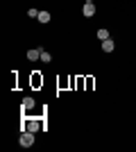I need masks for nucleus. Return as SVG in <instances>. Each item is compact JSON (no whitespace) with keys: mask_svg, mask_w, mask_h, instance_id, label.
<instances>
[{"mask_svg":"<svg viewBox=\"0 0 136 152\" xmlns=\"http://www.w3.org/2000/svg\"><path fill=\"white\" fill-rule=\"evenodd\" d=\"M18 145L20 148H32L34 145V132H27V129H23L18 136Z\"/></svg>","mask_w":136,"mask_h":152,"instance_id":"obj_1","label":"nucleus"},{"mask_svg":"<svg viewBox=\"0 0 136 152\" xmlns=\"http://www.w3.org/2000/svg\"><path fill=\"white\" fill-rule=\"evenodd\" d=\"M25 129H27V132H34V134H36V132L41 129V123H39V121H27V123H25Z\"/></svg>","mask_w":136,"mask_h":152,"instance_id":"obj_4","label":"nucleus"},{"mask_svg":"<svg viewBox=\"0 0 136 152\" xmlns=\"http://www.w3.org/2000/svg\"><path fill=\"white\" fill-rule=\"evenodd\" d=\"M97 39H100V41H107V39H109V30H104V27H100V30H97V34H95Z\"/></svg>","mask_w":136,"mask_h":152,"instance_id":"obj_8","label":"nucleus"},{"mask_svg":"<svg viewBox=\"0 0 136 152\" xmlns=\"http://www.w3.org/2000/svg\"><path fill=\"white\" fill-rule=\"evenodd\" d=\"M41 48H32V50H27V59H30V61H39L41 59Z\"/></svg>","mask_w":136,"mask_h":152,"instance_id":"obj_3","label":"nucleus"},{"mask_svg":"<svg viewBox=\"0 0 136 152\" xmlns=\"http://www.w3.org/2000/svg\"><path fill=\"white\" fill-rule=\"evenodd\" d=\"M41 61H43V64H50V61H52V55L43 50V52H41Z\"/></svg>","mask_w":136,"mask_h":152,"instance_id":"obj_9","label":"nucleus"},{"mask_svg":"<svg viewBox=\"0 0 136 152\" xmlns=\"http://www.w3.org/2000/svg\"><path fill=\"white\" fill-rule=\"evenodd\" d=\"M50 18H52L50 12H39V23H43V25H45V23H50Z\"/></svg>","mask_w":136,"mask_h":152,"instance_id":"obj_7","label":"nucleus"},{"mask_svg":"<svg viewBox=\"0 0 136 152\" xmlns=\"http://www.w3.org/2000/svg\"><path fill=\"white\" fill-rule=\"evenodd\" d=\"M34 104H36V102H34V98H30V95H27V98H23V109H34Z\"/></svg>","mask_w":136,"mask_h":152,"instance_id":"obj_6","label":"nucleus"},{"mask_svg":"<svg viewBox=\"0 0 136 152\" xmlns=\"http://www.w3.org/2000/svg\"><path fill=\"white\" fill-rule=\"evenodd\" d=\"M102 50H104V52H113V50H116L113 39H107V41H102Z\"/></svg>","mask_w":136,"mask_h":152,"instance_id":"obj_5","label":"nucleus"},{"mask_svg":"<svg viewBox=\"0 0 136 152\" xmlns=\"http://www.w3.org/2000/svg\"><path fill=\"white\" fill-rule=\"evenodd\" d=\"M27 16H32V18H39V12H36V9H30V12H27Z\"/></svg>","mask_w":136,"mask_h":152,"instance_id":"obj_10","label":"nucleus"},{"mask_svg":"<svg viewBox=\"0 0 136 152\" xmlns=\"http://www.w3.org/2000/svg\"><path fill=\"white\" fill-rule=\"evenodd\" d=\"M82 14L84 16H95V2H84V9H82Z\"/></svg>","mask_w":136,"mask_h":152,"instance_id":"obj_2","label":"nucleus"}]
</instances>
